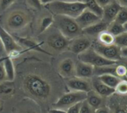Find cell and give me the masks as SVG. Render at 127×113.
<instances>
[{"mask_svg": "<svg viewBox=\"0 0 127 113\" xmlns=\"http://www.w3.org/2000/svg\"><path fill=\"white\" fill-rule=\"evenodd\" d=\"M23 86L29 95L40 100L48 99L52 93V86L48 80L42 76L34 73L24 77Z\"/></svg>", "mask_w": 127, "mask_h": 113, "instance_id": "6da1fadb", "label": "cell"}, {"mask_svg": "<svg viewBox=\"0 0 127 113\" xmlns=\"http://www.w3.org/2000/svg\"><path fill=\"white\" fill-rule=\"evenodd\" d=\"M47 8L55 15L67 16L76 19L84 10L86 9V5L81 1H62V0H55V1L46 5Z\"/></svg>", "mask_w": 127, "mask_h": 113, "instance_id": "7a4b0ae2", "label": "cell"}, {"mask_svg": "<svg viewBox=\"0 0 127 113\" xmlns=\"http://www.w3.org/2000/svg\"><path fill=\"white\" fill-rule=\"evenodd\" d=\"M53 18L55 28L67 39L71 40L82 34V30L75 19L62 15H55Z\"/></svg>", "mask_w": 127, "mask_h": 113, "instance_id": "3957f363", "label": "cell"}, {"mask_svg": "<svg viewBox=\"0 0 127 113\" xmlns=\"http://www.w3.org/2000/svg\"><path fill=\"white\" fill-rule=\"evenodd\" d=\"M32 21L31 14L24 10L17 9L11 11L5 19V25L8 30L18 31L24 29Z\"/></svg>", "mask_w": 127, "mask_h": 113, "instance_id": "277c9868", "label": "cell"}, {"mask_svg": "<svg viewBox=\"0 0 127 113\" xmlns=\"http://www.w3.org/2000/svg\"><path fill=\"white\" fill-rule=\"evenodd\" d=\"M86 98H87L86 92L71 91L61 96L57 100V101L52 104V107L67 110L72 106L85 100Z\"/></svg>", "mask_w": 127, "mask_h": 113, "instance_id": "5b68a950", "label": "cell"}, {"mask_svg": "<svg viewBox=\"0 0 127 113\" xmlns=\"http://www.w3.org/2000/svg\"><path fill=\"white\" fill-rule=\"evenodd\" d=\"M79 61L88 63L94 67H100L117 64L116 62L105 59L99 54H98L93 48H89L84 52L78 54Z\"/></svg>", "mask_w": 127, "mask_h": 113, "instance_id": "8992f818", "label": "cell"}, {"mask_svg": "<svg viewBox=\"0 0 127 113\" xmlns=\"http://www.w3.org/2000/svg\"><path fill=\"white\" fill-rule=\"evenodd\" d=\"M93 48L103 57L107 60L114 61L117 63L122 59V56L120 53V48L116 44L105 45L99 43L98 42L94 43Z\"/></svg>", "mask_w": 127, "mask_h": 113, "instance_id": "52a82bcc", "label": "cell"}, {"mask_svg": "<svg viewBox=\"0 0 127 113\" xmlns=\"http://www.w3.org/2000/svg\"><path fill=\"white\" fill-rule=\"evenodd\" d=\"M70 42V39H67L58 31L51 33L46 39L48 46L57 51H61L68 48Z\"/></svg>", "mask_w": 127, "mask_h": 113, "instance_id": "ba28073f", "label": "cell"}, {"mask_svg": "<svg viewBox=\"0 0 127 113\" xmlns=\"http://www.w3.org/2000/svg\"><path fill=\"white\" fill-rule=\"evenodd\" d=\"M0 41L5 51L9 54L19 52L22 49V47L17 43L14 37L2 26H0Z\"/></svg>", "mask_w": 127, "mask_h": 113, "instance_id": "9c48e42d", "label": "cell"}, {"mask_svg": "<svg viewBox=\"0 0 127 113\" xmlns=\"http://www.w3.org/2000/svg\"><path fill=\"white\" fill-rule=\"evenodd\" d=\"M76 21L82 30L98 22L102 19L94 13L91 12L88 9L84 10L76 19Z\"/></svg>", "mask_w": 127, "mask_h": 113, "instance_id": "30bf717a", "label": "cell"}, {"mask_svg": "<svg viewBox=\"0 0 127 113\" xmlns=\"http://www.w3.org/2000/svg\"><path fill=\"white\" fill-rule=\"evenodd\" d=\"M67 86L71 91L88 92L92 89L91 83L87 79L73 77L67 80Z\"/></svg>", "mask_w": 127, "mask_h": 113, "instance_id": "8fae6325", "label": "cell"}, {"mask_svg": "<svg viewBox=\"0 0 127 113\" xmlns=\"http://www.w3.org/2000/svg\"><path fill=\"white\" fill-rule=\"evenodd\" d=\"M91 41L88 37L79 36L70 40L68 48L73 53L79 54L91 48Z\"/></svg>", "mask_w": 127, "mask_h": 113, "instance_id": "7c38bea8", "label": "cell"}, {"mask_svg": "<svg viewBox=\"0 0 127 113\" xmlns=\"http://www.w3.org/2000/svg\"><path fill=\"white\" fill-rule=\"evenodd\" d=\"M75 62L71 58L62 60L58 64V72L63 77L70 78L75 77Z\"/></svg>", "mask_w": 127, "mask_h": 113, "instance_id": "4fadbf2b", "label": "cell"}, {"mask_svg": "<svg viewBox=\"0 0 127 113\" xmlns=\"http://www.w3.org/2000/svg\"><path fill=\"white\" fill-rule=\"evenodd\" d=\"M91 86L92 89L95 91L96 93H98L99 95L104 97H109L111 95L115 93L114 89L107 86L106 84L103 83L97 76L93 77L91 80Z\"/></svg>", "mask_w": 127, "mask_h": 113, "instance_id": "5bb4252c", "label": "cell"}, {"mask_svg": "<svg viewBox=\"0 0 127 113\" xmlns=\"http://www.w3.org/2000/svg\"><path fill=\"white\" fill-rule=\"evenodd\" d=\"M121 6L117 2L116 0L106 5L103 8V12L102 16V20L105 22L110 24L113 21H114Z\"/></svg>", "mask_w": 127, "mask_h": 113, "instance_id": "9a60e30c", "label": "cell"}, {"mask_svg": "<svg viewBox=\"0 0 127 113\" xmlns=\"http://www.w3.org/2000/svg\"><path fill=\"white\" fill-rule=\"evenodd\" d=\"M94 67L91 65L79 61L77 64H76L75 77L84 79L91 78L94 76Z\"/></svg>", "mask_w": 127, "mask_h": 113, "instance_id": "2e32d148", "label": "cell"}, {"mask_svg": "<svg viewBox=\"0 0 127 113\" xmlns=\"http://www.w3.org/2000/svg\"><path fill=\"white\" fill-rule=\"evenodd\" d=\"M118 96L117 99L112 97V99L110 100V101L112 102V108L109 107L111 113H127V94H118Z\"/></svg>", "mask_w": 127, "mask_h": 113, "instance_id": "e0dca14e", "label": "cell"}, {"mask_svg": "<svg viewBox=\"0 0 127 113\" xmlns=\"http://www.w3.org/2000/svg\"><path fill=\"white\" fill-rule=\"evenodd\" d=\"M105 97L99 95L95 91L91 89L88 92H87V98L86 101L95 110L105 106Z\"/></svg>", "mask_w": 127, "mask_h": 113, "instance_id": "ac0fdd59", "label": "cell"}, {"mask_svg": "<svg viewBox=\"0 0 127 113\" xmlns=\"http://www.w3.org/2000/svg\"><path fill=\"white\" fill-rule=\"evenodd\" d=\"M108 24L102 21V19L98 22L85 28L82 30V33L88 36L97 37L100 33L107 30Z\"/></svg>", "mask_w": 127, "mask_h": 113, "instance_id": "d6986e66", "label": "cell"}, {"mask_svg": "<svg viewBox=\"0 0 127 113\" xmlns=\"http://www.w3.org/2000/svg\"><path fill=\"white\" fill-rule=\"evenodd\" d=\"M14 39H16V41L17 42H20V44L23 45V46L26 47L27 48H29L30 50L40 51V52H42V53H44V54H49L47 51L43 50L36 42H34V41H33L32 39H26V38H22V37H14Z\"/></svg>", "mask_w": 127, "mask_h": 113, "instance_id": "ffe728a7", "label": "cell"}, {"mask_svg": "<svg viewBox=\"0 0 127 113\" xmlns=\"http://www.w3.org/2000/svg\"><path fill=\"white\" fill-rule=\"evenodd\" d=\"M15 92V86L13 81L6 80L0 83V95L11 97Z\"/></svg>", "mask_w": 127, "mask_h": 113, "instance_id": "44dd1931", "label": "cell"}, {"mask_svg": "<svg viewBox=\"0 0 127 113\" xmlns=\"http://www.w3.org/2000/svg\"><path fill=\"white\" fill-rule=\"evenodd\" d=\"M4 69L6 74L7 80L14 81V77H15V69H14V66L12 60L10 57H7L4 59L2 61Z\"/></svg>", "mask_w": 127, "mask_h": 113, "instance_id": "7402d4cb", "label": "cell"}, {"mask_svg": "<svg viewBox=\"0 0 127 113\" xmlns=\"http://www.w3.org/2000/svg\"><path fill=\"white\" fill-rule=\"evenodd\" d=\"M81 2H84L86 5V8L91 11V12L94 13L102 19L103 8L99 6L96 0H80Z\"/></svg>", "mask_w": 127, "mask_h": 113, "instance_id": "603a6c76", "label": "cell"}, {"mask_svg": "<svg viewBox=\"0 0 127 113\" xmlns=\"http://www.w3.org/2000/svg\"><path fill=\"white\" fill-rule=\"evenodd\" d=\"M97 77L103 83L106 84L107 86L113 89H114L116 86L118 84V83L121 80V79L119 78L118 77L114 75H111V74H105V75H99Z\"/></svg>", "mask_w": 127, "mask_h": 113, "instance_id": "cb8c5ba5", "label": "cell"}, {"mask_svg": "<svg viewBox=\"0 0 127 113\" xmlns=\"http://www.w3.org/2000/svg\"><path fill=\"white\" fill-rule=\"evenodd\" d=\"M98 42L105 45H110L115 44V37L112 35L107 30L100 33L98 36Z\"/></svg>", "mask_w": 127, "mask_h": 113, "instance_id": "d4e9b609", "label": "cell"}, {"mask_svg": "<svg viewBox=\"0 0 127 113\" xmlns=\"http://www.w3.org/2000/svg\"><path fill=\"white\" fill-rule=\"evenodd\" d=\"M116 65L117 64L111 65V66H100V67H94V75L99 76V75H105V74H111V75H115Z\"/></svg>", "mask_w": 127, "mask_h": 113, "instance_id": "484cf974", "label": "cell"}, {"mask_svg": "<svg viewBox=\"0 0 127 113\" xmlns=\"http://www.w3.org/2000/svg\"><path fill=\"white\" fill-rule=\"evenodd\" d=\"M107 31L108 32H110L112 35H114V37H117L121 34H123L124 31H126L124 25H121L115 21H113L112 22H111L110 24H108Z\"/></svg>", "mask_w": 127, "mask_h": 113, "instance_id": "4316f807", "label": "cell"}, {"mask_svg": "<svg viewBox=\"0 0 127 113\" xmlns=\"http://www.w3.org/2000/svg\"><path fill=\"white\" fill-rule=\"evenodd\" d=\"M53 22H54V18L51 16H46V17H43L40 19V22L38 26L39 33L41 34L46 31L53 24Z\"/></svg>", "mask_w": 127, "mask_h": 113, "instance_id": "83f0119b", "label": "cell"}, {"mask_svg": "<svg viewBox=\"0 0 127 113\" xmlns=\"http://www.w3.org/2000/svg\"><path fill=\"white\" fill-rule=\"evenodd\" d=\"M114 21L123 25L127 23V8H120Z\"/></svg>", "mask_w": 127, "mask_h": 113, "instance_id": "f1b7e54d", "label": "cell"}, {"mask_svg": "<svg viewBox=\"0 0 127 113\" xmlns=\"http://www.w3.org/2000/svg\"><path fill=\"white\" fill-rule=\"evenodd\" d=\"M115 93L120 95L127 94V80H123L118 83V84L114 88Z\"/></svg>", "mask_w": 127, "mask_h": 113, "instance_id": "f546056e", "label": "cell"}, {"mask_svg": "<svg viewBox=\"0 0 127 113\" xmlns=\"http://www.w3.org/2000/svg\"><path fill=\"white\" fill-rule=\"evenodd\" d=\"M115 44L121 48L127 47V31H124L123 34L115 37Z\"/></svg>", "mask_w": 127, "mask_h": 113, "instance_id": "4dcf8cb0", "label": "cell"}, {"mask_svg": "<svg viewBox=\"0 0 127 113\" xmlns=\"http://www.w3.org/2000/svg\"><path fill=\"white\" fill-rule=\"evenodd\" d=\"M126 73V67L125 64H119L115 66V75L120 79L125 78Z\"/></svg>", "mask_w": 127, "mask_h": 113, "instance_id": "1f68e13d", "label": "cell"}, {"mask_svg": "<svg viewBox=\"0 0 127 113\" xmlns=\"http://www.w3.org/2000/svg\"><path fill=\"white\" fill-rule=\"evenodd\" d=\"M95 109H93L85 100L82 101L79 108V113H94Z\"/></svg>", "mask_w": 127, "mask_h": 113, "instance_id": "d6a6232c", "label": "cell"}, {"mask_svg": "<svg viewBox=\"0 0 127 113\" xmlns=\"http://www.w3.org/2000/svg\"><path fill=\"white\" fill-rule=\"evenodd\" d=\"M15 1L16 0H0V11H5L13 5Z\"/></svg>", "mask_w": 127, "mask_h": 113, "instance_id": "836d02e7", "label": "cell"}, {"mask_svg": "<svg viewBox=\"0 0 127 113\" xmlns=\"http://www.w3.org/2000/svg\"><path fill=\"white\" fill-rule=\"evenodd\" d=\"M27 4L31 6L32 8L34 9H40L41 8V3L40 2V0H26Z\"/></svg>", "mask_w": 127, "mask_h": 113, "instance_id": "e575fe53", "label": "cell"}, {"mask_svg": "<svg viewBox=\"0 0 127 113\" xmlns=\"http://www.w3.org/2000/svg\"><path fill=\"white\" fill-rule=\"evenodd\" d=\"M81 103H76V104L72 106L71 107H70L69 109H67L66 110L67 113H79V108H80Z\"/></svg>", "mask_w": 127, "mask_h": 113, "instance_id": "d590c367", "label": "cell"}, {"mask_svg": "<svg viewBox=\"0 0 127 113\" xmlns=\"http://www.w3.org/2000/svg\"><path fill=\"white\" fill-rule=\"evenodd\" d=\"M6 80H7V77H6V74L4 69L3 63L2 62H1L0 63V83Z\"/></svg>", "mask_w": 127, "mask_h": 113, "instance_id": "8d00e7d4", "label": "cell"}, {"mask_svg": "<svg viewBox=\"0 0 127 113\" xmlns=\"http://www.w3.org/2000/svg\"><path fill=\"white\" fill-rule=\"evenodd\" d=\"M18 113H38V112L33 107L26 106V107H23V109H21Z\"/></svg>", "mask_w": 127, "mask_h": 113, "instance_id": "74e56055", "label": "cell"}, {"mask_svg": "<svg viewBox=\"0 0 127 113\" xmlns=\"http://www.w3.org/2000/svg\"><path fill=\"white\" fill-rule=\"evenodd\" d=\"M94 113H111V112L108 106H102V107L96 109Z\"/></svg>", "mask_w": 127, "mask_h": 113, "instance_id": "f35d334b", "label": "cell"}, {"mask_svg": "<svg viewBox=\"0 0 127 113\" xmlns=\"http://www.w3.org/2000/svg\"><path fill=\"white\" fill-rule=\"evenodd\" d=\"M97 2V3L99 5L100 7H102V8L104 7H105L106 5H109L110 3H111L112 2H114V0H96Z\"/></svg>", "mask_w": 127, "mask_h": 113, "instance_id": "ab89813d", "label": "cell"}, {"mask_svg": "<svg viewBox=\"0 0 127 113\" xmlns=\"http://www.w3.org/2000/svg\"><path fill=\"white\" fill-rule=\"evenodd\" d=\"M49 113H67L66 110L57 109V108H52L49 111Z\"/></svg>", "mask_w": 127, "mask_h": 113, "instance_id": "60d3db41", "label": "cell"}, {"mask_svg": "<svg viewBox=\"0 0 127 113\" xmlns=\"http://www.w3.org/2000/svg\"><path fill=\"white\" fill-rule=\"evenodd\" d=\"M117 2L123 8H127V0H116Z\"/></svg>", "mask_w": 127, "mask_h": 113, "instance_id": "b9f144b4", "label": "cell"}, {"mask_svg": "<svg viewBox=\"0 0 127 113\" xmlns=\"http://www.w3.org/2000/svg\"><path fill=\"white\" fill-rule=\"evenodd\" d=\"M120 53H121L122 57L127 58V47H126V48H120Z\"/></svg>", "mask_w": 127, "mask_h": 113, "instance_id": "7bdbcfd3", "label": "cell"}, {"mask_svg": "<svg viewBox=\"0 0 127 113\" xmlns=\"http://www.w3.org/2000/svg\"><path fill=\"white\" fill-rule=\"evenodd\" d=\"M53 1H55V0H40L41 5H47Z\"/></svg>", "mask_w": 127, "mask_h": 113, "instance_id": "ee69618b", "label": "cell"}, {"mask_svg": "<svg viewBox=\"0 0 127 113\" xmlns=\"http://www.w3.org/2000/svg\"><path fill=\"white\" fill-rule=\"evenodd\" d=\"M125 66L126 67V76H125V80H127V63H125Z\"/></svg>", "mask_w": 127, "mask_h": 113, "instance_id": "f6af8a7d", "label": "cell"}, {"mask_svg": "<svg viewBox=\"0 0 127 113\" xmlns=\"http://www.w3.org/2000/svg\"><path fill=\"white\" fill-rule=\"evenodd\" d=\"M62 1H70V2H75V1H80V0H62Z\"/></svg>", "mask_w": 127, "mask_h": 113, "instance_id": "bcb514c9", "label": "cell"}, {"mask_svg": "<svg viewBox=\"0 0 127 113\" xmlns=\"http://www.w3.org/2000/svg\"><path fill=\"white\" fill-rule=\"evenodd\" d=\"M124 28H125V30H126V31H127V23L124 25Z\"/></svg>", "mask_w": 127, "mask_h": 113, "instance_id": "7dc6e473", "label": "cell"}, {"mask_svg": "<svg viewBox=\"0 0 127 113\" xmlns=\"http://www.w3.org/2000/svg\"><path fill=\"white\" fill-rule=\"evenodd\" d=\"M0 44H2V43H1V41H0Z\"/></svg>", "mask_w": 127, "mask_h": 113, "instance_id": "c3c4849f", "label": "cell"}]
</instances>
